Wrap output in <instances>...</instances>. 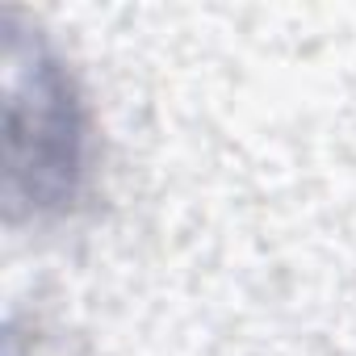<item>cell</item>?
<instances>
[{
    "instance_id": "6da1fadb",
    "label": "cell",
    "mask_w": 356,
    "mask_h": 356,
    "mask_svg": "<svg viewBox=\"0 0 356 356\" xmlns=\"http://www.w3.org/2000/svg\"><path fill=\"white\" fill-rule=\"evenodd\" d=\"M30 122L9 113V168L13 181H26L34 202L63 197L80 163V126L67 84L55 67L38 63L30 72Z\"/></svg>"
}]
</instances>
